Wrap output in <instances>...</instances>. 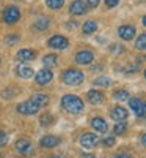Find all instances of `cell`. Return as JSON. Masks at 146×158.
<instances>
[{
    "label": "cell",
    "instance_id": "cell-1",
    "mask_svg": "<svg viewBox=\"0 0 146 158\" xmlns=\"http://www.w3.org/2000/svg\"><path fill=\"white\" fill-rule=\"evenodd\" d=\"M61 108L68 112V114H80L85 108V104L80 97L77 95H64L61 98Z\"/></svg>",
    "mask_w": 146,
    "mask_h": 158
},
{
    "label": "cell",
    "instance_id": "cell-2",
    "mask_svg": "<svg viewBox=\"0 0 146 158\" xmlns=\"http://www.w3.org/2000/svg\"><path fill=\"white\" fill-rule=\"evenodd\" d=\"M61 81H63L66 85L75 87V85H80V84L85 81V74H83V71L77 70V68H68V70L63 71Z\"/></svg>",
    "mask_w": 146,
    "mask_h": 158
},
{
    "label": "cell",
    "instance_id": "cell-3",
    "mask_svg": "<svg viewBox=\"0 0 146 158\" xmlns=\"http://www.w3.org/2000/svg\"><path fill=\"white\" fill-rule=\"evenodd\" d=\"M14 150H16L19 155H22V156H30V155H33V152H35L32 141L27 139V138L17 139V141L14 142Z\"/></svg>",
    "mask_w": 146,
    "mask_h": 158
},
{
    "label": "cell",
    "instance_id": "cell-4",
    "mask_svg": "<svg viewBox=\"0 0 146 158\" xmlns=\"http://www.w3.org/2000/svg\"><path fill=\"white\" fill-rule=\"evenodd\" d=\"M3 22H6V24H16L19 19H21V10L17 8V6H14V5H10V6H6L5 10H3Z\"/></svg>",
    "mask_w": 146,
    "mask_h": 158
},
{
    "label": "cell",
    "instance_id": "cell-5",
    "mask_svg": "<svg viewBox=\"0 0 146 158\" xmlns=\"http://www.w3.org/2000/svg\"><path fill=\"white\" fill-rule=\"evenodd\" d=\"M16 111L21 114V115H35L39 112V106L32 101V100H27V101H22L16 106Z\"/></svg>",
    "mask_w": 146,
    "mask_h": 158
},
{
    "label": "cell",
    "instance_id": "cell-6",
    "mask_svg": "<svg viewBox=\"0 0 146 158\" xmlns=\"http://www.w3.org/2000/svg\"><path fill=\"white\" fill-rule=\"evenodd\" d=\"M47 46L52 48V49H57V51H63L69 46V41H68V38L63 36V35H52L47 41Z\"/></svg>",
    "mask_w": 146,
    "mask_h": 158
},
{
    "label": "cell",
    "instance_id": "cell-7",
    "mask_svg": "<svg viewBox=\"0 0 146 158\" xmlns=\"http://www.w3.org/2000/svg\"><path fill=\"white\" fill-rule=\"evenodd\" d=\"M52 79H54V73L49 68H43L35 74V82L38 85H47L52 82Z\"/></svg>",
    "mask_w": 146,
    "mask_h": 158
},
{
    "label": "cell",
    "instance_id": "cell-8",
    "mask_svg": "<svg viewBox=\"0 0 146 158\" xmlns=\"http://www.w3.org/2000/svg\"><path fill=\"white\" fill-rule=\"evenodd\" d=\"M98 142H99V138L94 133H83L80 138H79V144H80L83 149H93V147H96Z\"/></svg>",
    "mask_w": 146,
    "mask_h": 158
},
{
    "label": "cell",
    "instance_id": "cell-9",
    "mask_svg": "<svg viewBox=\"0 0 146 158\" xmlns=\"http://www.w3.org/2000/svg\"><path fill=\"white\" fill-rule=\"evenodd\" d=\"M61 144V139L55 135H46L43 136L41 139H39V146H41L43 149H55L58 147Z\"/></svg>",
    "mask_w": 146,
    "mask_h": 158
},
{
    "label": "cell",
    "instance_id": "cell-10",
    "mask_svg": "<svg viewBox=\"0 0 146 158\" xmlns=\"http://www.w3.org/2000/svg\"><path fill=\"white\" fill-rule=\"evenodd\" d=\"M93 59H94V54H93V51H90V49L79 51L75 54V62L79 65H88V63L93 62Z\"/></svg>",
    "mask_w": 146,
    "mask_h": 158
},
{
    "label": "cell",
    "instance_id": "cell-11",
    "mask_svg": "<svg viewBox=\"0 0 146 158\" xmlns=\"http://www.w3.org/2000/svg\"><path fill=\"white\" fill-rule=\"evenodd\" d=\"M33 74H35L33 68L27 63H19L16 67V76L21 79H30V77H33Z\"/></svg>",
    "mask_w": 146,
    "mask_h": 158
},
{
    "label": "cell",
    "instance_id": "cell-12",
    "mask_svg": "<svg viewBox=\"0 0 146 158\" xmlns=\"http://www.w3.org/2000/svg\"><path fill=\"white\" fill-rule=\"evenodd\" d=\"M85 11H86V3L83 0H74L69 6V13L72 16H82L85 15Z\"/></svg>",
    "mask_w": 146,
    "mask_h": 158
},
{
    "label": "cell",
    "instance_id": "cell-13",
    "mask_svg": "<svg viewBox=\"0 0 146 158\" xmlns=\"http://www.w3.org/2000/svg\"><path fill=\"white\" fill-rule=\"evenodd\" d=\"M143 104H144V101L138 97L129 98V106H130V109L134 111V114L137 117H143Z\"/></svg>",
    "mask_w": 146,
    "mask_h": 158
},
{
    "label": "cell",
    "instance_id": "cell-14",
    "mask_svg": "<svg viewBox=\"0 0 146 158\" xmlns=\"http://www.w3.org/2000/svg\"><path fill=\"white\" fill-rule=\"evenodd\" d=\"M127 115H129V112L123 106H115L112 109V112H110V117L113 118L115 122H124L126 118H127Z\"/></svg>",
    "mask_w": 146,
    "mask_h": 158
},
{
    "label": "cell",
    "instance_id": "cell-15",
    "mask_svg": "<svg viewBox=\"0 0 146 158\" xmlns=\"http://www.w3.org/2000/svg\"><path fill=\"white\" fill-rule=\"evenodd\" d=\"M16 57H17V60H21V62H30V60H35V59H36V51L25 48V49L17 51Z\"/></svg>",
    "mask_w": 146,
    "mask_h": 158
},
{
    "label": "cell",
    "instance_id": "cell-16",
    "mask_svg": "<svg viewBox=\"0 0 146 158\" xmlns=\"http://www.w3.org/2000/svg\"><path fill=\"white\" fill-rule=\"evenodd\" d=\"M118 35L121 36L123 40H126V41L134 40V36H135V27H134V25H121V27L118 29Z\"/></svg>",
    "mask_w": 146,
    "mask_h": 158
},
{
    "label": "cell",
    "instance_id": "cell-17",
    "mask_svg": "<svg viewBox=\"0 0 146 158\" xmlns=\"http://www.w3.org/2000/svg\"><path fill=\"white\" fill-rule=\"evenodd\" d=\"M91 127H93V130H96V133H105V131L109 130L107 122H105L102 117H93L91 118Z\"/></svg>",
    "mask_w": 146,
    "mask_h": 158
},
{
    "label": "cell",
    "instance_id": "cell-18",
    "mask_svg": "<svg viewBox=\"0 0 146 158\" xmlns=\"http://www.w3.org/2000/svg\"><path fill=\"white\" fill-rule=\"evenodd\" d=\"M86 98H88V101H90L91 104H94V106H98V104H102V101H104V95H102V92L94 90V89L88 90Z\"/></svg>",
    "mask_w": 146,
    "mask_h": 158
},
{
    "label": "cell",
    "instance_id": "cell-19",
    "mask_svg": "<svg viewBox=\"0 0 146 158\" xmlns=\"http://www.w3.org/2000/svg\"><path fill=\"white\" fill-rule=\"evenodd\" d=\"M30 100H32V101L36 104V106H39V108L47 106V104H49V101H50L49 95H46V94H33Z\"/></svg>",
    "mask_w": 146,
    "mask_h": 158
},
{
    "label": "cell",
    "instance_id": "cell-20",
    "mask_svg": "<svg viewBox=\"0 0 146 158\" xmlns=\"http://www.w3.org/2000/svg\"><path fill=\"white\" fill-rule=\"evenodd\" d=\"M49 25H50V19H49L47 16H39V18L35 21L33 27H35L36 30H39V32H43V30H47V29H49Z\"/></svg>",
    "mask_w": 146,
    "mask_h": 158
},
{
    "label": "cell",
    "instance_id": "cell-21",
    "mask_svg": "<svg viewBox=\"0 0 146 158\" xmlns=\"http://www.w3.org/2000/svg\"><path fill=\"white\" fill-rule=\"evenodd\" d=\"M43 63H44V67L52 70V68H55L57 67V63H58V57L57 54H47L43 57Z\"/></svg>",
    "mask_w": 146,
    "mask_h": 158
},
{
    "label": "cell",
    "instance_id": "cell-22",
    "mask_svg": "<svg viewBox=\"0 0 146 158\" xmlns=\"http://www.w3.org/2000/svg\"><path fill=\"white\" fill-rule=\"evenodd\" d=\"M54 122H55V117L52 114H49V112H46V114H43L41 117H39V123H41L43 127H50Z\"/></svg>",
    "mask_w": 146,
    "mask_h": 158
},
{
    "label": "cell",
    "instance_id": "cell-23",
    "mask_svg": "<svg viewBox=\"0 0 146 158\" xmlns=\"http://www.w3.org/2000/svg\"><path fill=\"white\" fill-rule=\"evenodd\" d=\"M82 30H83V33H86V35H90V33H94V32L98 30V24H96L94 21H86V22L83 24Z\"/></svg>",
    "mask_w": 146,
    "mask_h": 158
},
{
    "label": "cell",
    "instance_id": "cell-24",
    "mask_svg": "<svg viewBox=\"0 0 146 158\" xmlns=\"http://www.w3.org/2000/svg\"><path fill=\"white\" fill-rule=\"evenodd\" d=\"M113 98L116 101H127L129 100V92L127 90H116L113 94Z\"/></svg>",
    "mask_w": 146,
    "mask_h": 158
},
{
    "label": "cell",
    "instance_id": "cell-25",
    "mask_svg": "<svg viewBox=\"0 0 146 158\" xmlns=\"http://www.w3.org/2000/svg\"><path fill=\"white\" fill-rule=\"evenodd\" d=\"M46 5L50 10H60L64 5V0H46Z\"/></svg>",
    "mask_w": 146,
    "mask_h": 158
},
{
    "label": "cell",
    "instance_id": "cell-26",
    "mask_svg": "<svg viewBox=\"0 0 146 158\" xmlns=\"http://www.w3.org/2000/svg\"><path fill=\"white\" fill-rule=\"evenodd\" d=\"M126 130H127L126 120H124V122H116V125L113 127V133H115V135H123Z\"/></svg>",
    "mask_w": 146,
    "mask_h": 158
},
{
    "label": "cell",
    "instance_id": "cell-27",
    "mask_svg": "<svg viewBox=\"0 0 146 158\" xmlns=\"http://www.w3.org/2000/svg\"><path fill=\"white\" fill-rule=\"evenodd\" d=\"M135 48L140 49V51H146V33L140 35L135 41Z\"/></svg>",
    "mask_w": 146,
    "mask_h": 158
},
{
    "label": "cell",
    "instance_id": "cell-28",
    "mask_svg": "<svg viewBox=\"0 0 146 158\" xmlns=\"http://www.w3.org/2000/svg\"><path fill=\"white\" fill-rule=\"evenodd\" d=\"M94 84H96V85H101V87H109V85L112 84V81H110L107 76H101V77L94 79Z\"/></svg>",
    "mask_w": 146,
    "mask_h": 158
},
{
    "label": "cell",
    "instance_id": "cell-29",
    "mask_svg": "<svg viewBox=\"0 0 146 158\" xmlns=\"http://www.w3.org/2000/svg\"><path fill=\"white\" fill-rule=\"evenodd\" d=\"M101 142H102L104 147H113L115 142H116V139H115V136H105Z\"/></svg>",
    "mask_w": 146,
    "mask_h": 158
},
{
    "label": "cell",
    "instance_id": "cell-30",
    "mask_svg": "<svg viewBox=\"0 0 146 158\" xmlns=\"http://www.w3.org/2000/svg\"><path fill=\"white\" fill-rule=\"evenodd\" d=\"M19 35H6V38H5V41H6V44H10V46H13V44H16V43H19Z\"/></svg>",
    "mask_w": 146,
    "mask_h": 158
},
{
    "label": "cell",
    "instance_id": "cell-31",
    "mask_svg": "<svg viewBox=\"0 0 146 158\" xmlns=\"http://www.w3.org/2000/svg\"><path fill=\"white\" fill-rule=\"evenodd\" d=\"M6 142H8V135H6V131L0 130V149L5 147V146H6Z\"/></svg>",
    "mask_w": 146,
    "mask_h": 158
},
{
    "label": "cell",
    "instance_id": "cell-32",
    "mask_svg": "<svg viewBox=\"0 0 146 158\" xmlns=\"http://www.w3.org/2000/svg\"><path fill=\"white\" fill-rule=\"evenodd\" d=\"M119 3V0H105V5H107L109 8H113Z\"/></svg>",
    "mask_w": 146,
    "mask_h": 158
},
{
    "label": "cell",
    "instance_id": "cell-33",
    "mask_svg": "<svg viewBox=\"0 0 146 158\" xmlns=\"http://www.w3.org/2000/svg\"><path fill=\"white\" fill-rule=\"evenodd\" d=\"M99 2H101V0H86V3H88L90 8H96L99 5Z\"/></svg>",
    "mask_w": 146,
    "mask_h": 158
},
{
    "label": "cell",
    "instance_id": "cell-34",
    "mask_svg": "<svg viewBox=\"0 0 146 158\" xmlns=\"http://www.w3.org/2000/svg\"><path fill=\"white\" fill-rule=\"evenodd\" d=\"M113 158H134V156L129 155V153H116Z\"/></svg>",
    "mask_w": 146,
    "mask_h": 158
},
{
    "label": "cell",
    "instance_id": "cell-35",
    "mask_svg": "<svg viewBox=\"0 0 146 158\" xmlns=\"http://www.w3.org/2000/svg\"><path fill=\"white\" fill-rule=\"evenodd\" d=\"M80 158H96V155H91V153H82Z\"/></svg>",
    "mask_w": 146,
    "mask_h": 158
},
{
    "label": "cell",
    "instance_id": "cell-36",
    "mask_svg": "<svg viewBox=\"0 0 146 158\" xmlns=\"http://www.w3.org/2000/svg\"><path fill=\"white\" fill-rule=\"evenodd\" d=\"M50 158H66L64 155H61V153H55V155H52Z\"/></svg>",
    "mask_w": 146,
    "mask_h": 158
},
{
    "label": "cell",
    "instance_id": "cell-37",
    "mask_svg": "<svg viewBox=\"0 0 146 158\" xmlns=\"http://www.w3.org/2000/svg\"><path fill=\"white\" fill-rule=\"evenodd\" d=\"M141 144L146 147V133H144V135H141Z\"/></svg>",
    "mask_w": 146,
    "mask_h": 158
},
{
    "label": "cell",
    "instance_id": "cell-38",
    "mask_svg": "<svg viewBox=\"0 0 146 158\" xmlns=\"http://www.w3.org/2000/svg\"><path fill=\"white\" fill-rule=\"evenodd\" d=\"M75 25H77L75 22H68V24H66V27H69V29H71V27H75Z\"/></svg>",
    "mask_w": 146,
    "mask_h": 158
},
{
    "label": "cell",
    "instance_id": "cell-39",
    "mask_svg": "<svg viewBox=\"0 0 146 158\" xmlns=\"http://www.w3.org/2000/svg\"><path fill=\"white\" fill-rule=\"evenodd\" d=\"M143 118H146V101L143 104Z\"/></svg>",
    "mask_w": 146,
    "mask_h": 158
},
{
    "label": "cell",
    "instance_id": "cell-40",
    "mask_svg": "<svg viewBox=\"0 0 146 158\" xmlns=\"http://www.w3.org/2000/svg\"><path fill=\"white\" fill-rule=\"evenodd\" d=\"M141 22H143V25L146 27V16H143V19H141Z\"/></svg>",
    "mask_w": 146,
    "mask_h": 158
},
{
    "label": "cell",
    "instance_id": "cell-41",
    "mask_svg": "<svg viewBox=\"0 0 146 158\" xmlns=\"http://www.w3.org/2000/svg\"><path fill=\"white\" fill-rule=\"evenodd\" d=\"M144 77H146V70H144Z\"/></svg>",
    "mask_w": 146,
    "mask_h": 158
},
{
    "label": "cell",
    "instance_id": "cell-42",
    "mask_svg": "<svg viewBox=\"0 0 146 158\" xmlns=\"http://www.w3.org/2000/svg\"><path fill=\"white\" fill-rule=\"evenodd\" d=\"M0 65H2V60H0Z\"/></svg>",
    "mask_w": 146,
    "mask_h": 158
},
{
    "label": "cell",
    "instance_id": "cell-43",
    "mask_svg": "<svg viewBox=\"0 0 146 158\" xmlns=\"http://www.w3.org/2000/svg\"><path fill=\"white\" fill-rule=\"evenodd\" d=\"M96 158H98V156H96Z\"/></svg>",
    "mask_w": 146,
    "mask_h": 158
}]
</instances>
